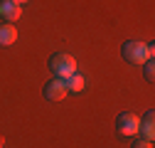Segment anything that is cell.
I'll return each mask as SVG.
<instances>
[{
	"label": "cell",
	"instance_id": "cell-1",
	"mask_svg": "<svg viewBox=\"0 0 155 148\" xmlns=\"http://www.w3.org/2000/svg\"><path fill=\"white\" fill-rule=\"evenodd\" d=\"M153 52H155L153 45H145V42H138V40L123 45V57L130 64H145L148 59H153Z\"/></svg>",
	"mask_w": 155,
	"mask_h": 148
},
{
	"label": "cell",
	"instance_id": "cell-2",
	"mask_svg": "<svg viewBox=\"0 0 155 148\" xmlns=\"http://www.w3.org/2000/svg\"><path fill=\"white\" fill-rule=\"evenodd\" d=\"M49 69H52V74H57L59 79H67L69 74L76 72V59L71 57V54L59 52V54H54V57L49 59Z\"/></svg>",
	"mask_w": 155,
	"mask_h": 148
},
{
	"label": "cell",
	"instance_id": "cell-3",
	"mask_svg": "<svg viewBox=\"0 0 155 148\" xmlns=\"http://www.w3.org/2000/svg\"><path fill=\"white\" fill-rule=\"evenodd\" d=\"M138 126H140V119L135 114H130V111H123L118 116V121H116V128H118L121 136H135L138 133Z\"/></svg>",
	"mask_w": 155,
	"mask_h": 148
},
{
	"label": "cell",
	"instance_id": "cell-4",
	"mask_svg": "<svg viewBox=\"0 0 155 148\" xmlns=\"http://www.w3.org/2000/svg\"><path fill=\"white\" fill-rule=\"evenodd\" d=\"M67 94H69V89H67L64 79H59V77H54L52 82L45 84V96H47L49 101H62Z\"/></svg>",
	"mask_w": 155,
	"mask_h": 148
},
{
	"label": "cell",
	"instance_id": "cell-5",
	"mask_svg": "<svg viewBox=\"0 0 155 148\" xmlns=\"http://www.w3.org/2000/svg\"><path fill=\"white\" fill-rule=\"evenodd\" d=\"M0 12H3V22H15V20H20V15H22V5L12 3V0H3Z\"/></svg>",
	"mask_w": 155,
	"mask_h": 148
},
{
	"label": "cell",
	"instance_id": "cell-6",
	"mask_svg": "<svg viewBox=\"0 0 155 148\" xmlns=\"http://www.w3.org/2000/svg\"><path fill=\"white\" fill-rule=\"evenodd\" d=\"M17 40V30L12 22H0V47H8Z\"/></svg>",
	"mask_w": 155,
	"mask_h": 148
},
{
	"label": "cell",
	"instance_id": "cell-7",
	"mask_svg": "<svg viewBox=\"0 0 155 148\" xmlns=\"http://www.w3.org/2000/svg\"><path fill=\"white\" fill-rule=\"evenodd\" d=\"M153 121H155L153 111H148V114L143 116V121H140V126H138V131H140L143 138H148V141H153V136H155V126H153Z\"/></svg>",
	"mask_w": 155,
	"mask_h": 148
},
{
	"label": "cell",
	"instance_id": "cell-8",
	"mask_svg": "<svg viewBox=\"0 0 155 148\" xmlns=\"http://www.w3.org/2000/svg\"><path fill=\"white\" fill-rule=\"evenodd\" d=\"M64 84H67V89H69V91H81L86 82H84L81 74H76V72H74V74H69V77L64 79Z\"/></svg>",
	"mask_w": 155,
	"mask_h": 148
},
{
	"label": "cell",
	"instance_id": "cell-9",
	"mask_svg": "<svg viewBox=\"0 0 155 148\" xmlns=\"http://www.w3.org/2000/svg\"><path fill=\"white\" fill-rule=\"evenodd\" d=\"M145 79H148V82H153V79H155V62H153V59H148V62H145Z\"/></svg>",
	"mask_w": 155,
	"mask_h": 148
},
{
	"label": "cell",
	"instance_id": "cell-10",
	"mask_svg": "<svg viewBox=\"0 0 155 148\" xmlns=\"http://www.w3.org/2000/svg\"><path fill=\"white\" fill-rule=\"evenodd\" d=\"M133 148H153V141H148V138H135V141H133Z\"/></svg>",
	"mask_w": 155,
	"mask_h": 148
},
{
	"label": "cell",
	"instance_id": "cell-11",
	"mask_svg": "<svg viewBox=\"0 0 155 148\" xmlns=\"http://www.w3.org/2000/svg\"><path fill=\"white\" fill-rule=\"evenodd\" d=\"M12 3H17V5H22V3H27V0H12Z\"/></svg>",
	"mask_w": 155,
	"mask_h": 148
},
{
	"label": "cell",
	"instance_id": "cell-12",
	"mask_svg": "<svg viewBox=\"0 0 155 148\" xmlns=\"http://www.w3.org/2000/svg\"><path fill=\"white\" fill-rule=\"evenodd\" d=\"M0 148H5V146H0Z\"/></svg>",
	"mask_w": 155,
	"mask_h": 148
}]
</instances>
